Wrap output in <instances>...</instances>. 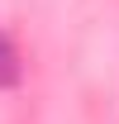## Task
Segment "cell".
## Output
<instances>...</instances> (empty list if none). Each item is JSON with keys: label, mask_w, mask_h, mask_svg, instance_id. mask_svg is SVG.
<instances>
[{"label": "cell", "mask_w": 119, "mask_h": 124, "mask_svg": "<svg viewBox=\"0 0 119 124\" xmlns=\"http://www.w3.org/2000/svg\"><path fill=\"white\" fill-rule=\"evenodd\" d=\"M19 77H24L19 53H15V43H10V33L0 29V86H19Z\"/></svg>", "instance_id": "cell-1"}]
</instances>
